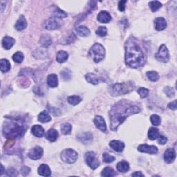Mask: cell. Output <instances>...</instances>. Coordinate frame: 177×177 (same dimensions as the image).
Here are the masks:
<instances>
[{"mask_svg": "<svg viewBox=\"0 0 177 177\" xmlns=\"http://www.w3.org/2000/svg\"><path fill=\"white\" fill-rule=\"evenodd\" d=\"M140 109L137 105H133L126 100L117 102L110 111L111 130H117L119 125H121L128 116L140 112Z\"/></svg>", "mask_w": 177, "mask_h": 177, "instance_id": "cell-1", "label": "cell"}, {"mask_svg": "<svg viewBox=\"0 0 177 177\" xmlns=\"http://www.w3.org/2000/svg\"><path fill=\"white\" fill-rule=\"evenodd\" d=\"M125 62L132 68L142 67L146 61V57L143 51L134 39L127 41L125 44Z\"/></svg>", "mask_w": 177, "mask_h": 177, "instance_id": "cell-2", "label": "cell"}, {"mask_svg": "<svg viewBox=\"0 0 177 177\" xmlns=\"http://www.w3.org/2000/svg\"><path fill=\"white\" fill-rule=\"evenodd\" d=\"M26 128L22 120L9 118L4 124L3 134L5 137L14 139L22 137L26 132Z\"/></svg>", "mask_w": 177, "mask_h": 177, "instance_id": "cell-3", "label": "cell"}, {"mask_svg": "<svg viewBox=\"0 0 177 177\" xmlns=\"http://www.w3.org/2000/svg\"><path fill=\"white\" fill-rule=\"evenodd\" d=\"M134 84L132 82L123 83H116L111 87L110 94L113 96H118L125 95L134 91Z\"/></svg>", "mask_w": 177, "mask_h": 177, "instance_id": "cell-4", "label": "cell"}, {"mask_svg": "<svg viewBox=\"0 0 177 177\" xmlns=\"http://www.w3.org/2000/svg\"><path fill=\"white\" fill-rule=\"evenodd\" d=\"M89 54L92 60L98 63L104 59L105 56V50L103 46L99 43H96L92 46L90 50L89 51Z\"/></svg>", "mask_w": 177, "mask_h": 177, "instance_id": "cell-5", "label": "cell"}, {"mask_svg": "<svg viewBox=\"0 0 177 177\" xmlns=\"http://www.w3.org/2000/svg\"><path fill=\"white\" fill-rule=\"evenodd\" d=\"M61 159L64 163H73L78 159V155L75 151L72 149H67L62 152L61 153Z\"/></svg>", "mask_w": 177, "mask_h": 177, "instance_id": "cell-6", "label": "cell"}, {"mask_svg": "<svg viewBox=\"0 0 177 177\" xmlns=\"http://www.w3.org/2000/svg\"><path fill=\"white\" fill-rule=\"evenodd\" d=\"M155 58H156L158 61L162 62H167L170 60V54H169V51L167 47L165 44H162L159 47V51L155 55Z\"/></svg>", "mask_w": 177, "mask_h": 177, "instance_id": "cell-7", "label": "cell"}, {"mask_svg": "<svg viewBox=\"0 0 177 177\" xmlns=\"http://www.w3.org/2000/svg\"><path fill=\"white\" fill-rule=\"evenodd\" d=\"M85 161L87 164L93 170L98 168L100 165V161L96 158L94 152H87L85 154Z\"/></svg>", "mask_w": 177, "mask_h": 177, "instance_id": "cell-8", "label": "cell"}, {"mask_svg": "<svg viewBox=\"0 0 177 177\" xmlns=\"http://www.w3.org/2000/svg\"><path fill=\"white\" fill-rule=\"evenodd\" d=\"M61 21L59 19L51 17L44 22V28L47 30L58 29L61 26Z\"/></svg>", "mask_w": 177, "mask_h": 177, "instance_id": "cell-9", "label": "cell"}, {"mask_svg": "<svg viewBox=\"0 0 177 177\" xmlns=\"http://www.w3.org/2000/svg\"><path fill=\"white\" fill-rule=\"evenodd\" d=\"M43 154V149L41 147L37 146L32 149L28 154L29 157L32 160H37L42 158Z\"/></svg>", "mask_w": 177, "mask_h": 177, "instance_id": "cell-10", "label": "cell"}, {"mask_svg": "<svg viewBox=\"0 0 177 177\" xmlns=\"http://www.w3.org/2000/svg\"><path fill=\"white\" fill-rule=\"evenodd\" d=\"M94 124L96 125V127L98 129H99L100 130H101L103 132H107V125L105 123V119L102 118V116H96L95 117V118L94 120Z\"/></svg>", "mask_w": 177, "mask_h": 177, "instance_id": "cell-11", "label": "cell"}, {"mask_svg": "<svg viewBox=\"0 0 177 177\" xmlns=\"http://www.w3.org/2000/svg\"><path fill=\"white\" fill-rule=\"evenodd\" d=\"M138 151L140 152H145V153H148L151 154H155L158 152V148L155 146H150L147 145V144H143L140 145L138 148Z\"/></svg>", "mask_w": 177, "mask_h": 177, "instance_id": "cell-12", "label": "cell"}, {"mask_svg": "<svg viewBox=\"0 0 177 177\" xmlns=\"http://www.w3.org/2000/svg\"><path fill=\"white\" fill-rule=\"evenodd\" d=\"M176 159V152L173 149H167L165 152L164 160L167 163H172Z\"/></svg>", "mask_w": 177, "mask_h": 177, "instance_id": "cell-13", "label": "cell"}, {"mask_svg": "<svg viewBox=\"0 0 177 177\" xmlns=\"http://www.w3.org/2000/svg\"><path fill=\"white\" fill-rule=\"evenodd\" d=\"M97 20L101 23H109L111 20V17L108 12L102 10L98 15Z\"/></svg>", "mask_w": 177, "mask_h": 177, "instance_id": "cell-14", "label": "cell"}, {"mask_svg": "<svg viewBox=\"0 0 177 177\" xmlns=\"http://www.w3.org/2000/svg\"><path fill=\"white\" fill-rule=\"evenodd\" d=\"M31 133L33 135H34L35 137L38 138H42L44 135V128L39 125H35L34 126H33L31 128Z\"/></svg>", "mask_w": 177, "mask_h": 177, "instance_id": "cell-15", "label": "cell"}, {"mask_svg": "<svg viewBox=\"0 0 177 177\" xmlns=\"http://www.w3.org/2000/svg\"><path fill=\"white\" fill-rule=\"evenodd\" d=\"M110 148L114 149V151L121 152L123 151L125 148V144L124 143L121 142L120 140H112L110 143Z\"/></svg>", "mask_w": 177, "mask_h": 177, "instance_id": "cell-16", "label": "cell"}, {"mask_svg": "<svg viewBox=\"0 0 177 177\" xmlns=\"http://www.w3.org/2000/svg\"><path fill=\"white\" fill-rule=\"evenodd\" d=\"M154 25L157 31H163L167 27V23L164 18L158 17L154 20Z\"/></svg>", "mask_w": 177, "mask_h": 177, "instance_id": "cell-17", "label": "cell"}, {"mask_svg": "<svg viewBox=\"0 0 177 177\" xmlns=\"http://www.w3.org/2000/svg\"><path fill=\"white\" fill-rule=\"evenodd\" d=\"M15 42V40L13 39V37L9 36H6L4 37L3 40H2V46L6 50H9L11 48L14 44Z\"/></svg>", "mask_w": 177, "mask_h": 177, "instance_id": "cell-18", "label": "cell"}, {"mask_svg": "<svg viewBox=\"0 0 177 177\" xmlns=\"http://www.w3.org/2000/svg\"><path fill=\"white\" fill-rule=\"evenodd\" d=\"M38 174L42 176H49L51 174V169L47 164H42L38 167Z\"/></svg>", "mask_w": 177, "mask_h": 177, "instance_id": "cell-19", "label": "cell"}, {"mask_svg": "<svg viewBox=\"0 0 177 177\" xmlns=\"http://www.w3.org/2000/svg\"><path fill=\"white\" fill-rule=\"evenodd\" d=\"M27 26V22L25 17L23 15H21L20 17L19 18V20L17 21V22L15 24V29L17 31H22V30L25 29Z\"/></svg>", "mask_w": 177, "mask_h": 177, "instance_id": "cell-20", "label": "cell"}, {"mask_svg": "<svg viewBox=\"0 0 177 177\" xmlns=\"http://www.w3.org/2000/svg\"><path fill=\"white\" fill-rule=\"evenodd\" d=\"M85 78L88 83H91L92 84H95V85L98 84L100 81V78L96 74H94V73H87V74H86Z\"/></svg>", "mask_w": 177, "mask_h": 177, "instance_id": "cell-21", "label": "cell"}, {"mask_svg": "<svg viewBox=\"0 0 177 177\" xmlns=\"http://www.w3.org/2000/svg\"><path fill=\"white\" fill-rule=\"evenodd\" d=\"M58 137V131L54 129H51L48 131L46 134V138L48 140L51 141V142H54L57 140V138Z\"/></svg>", "mask_w": 177, "mask_h": 177, "instance_id": "cell-22", "label": "cell"}, {"mask_svg": "<svg viewBox=\"0 0 177 177\" xmlns=\"http://www.w3.org/2000/svg\"><path fill=\"white\" fill-rule=\"evenodd\" d=\"M47 84L50 87H56L58 85V76L56 74H51L47 78Z\"/></svg>", "mask_w": 177, "mask_h": 177, "instance_id": "cell-23", "label": "cell"}, {"mask_svg": "<svg viewBox=\"0 0 177 177\" xmlns=\"http://www.w3.org/2000/svg\"><path fill=\"white\" fill-rule=\"evenodd\" d=\"M117 170L120 172L125 173L129 170V163H127V161H125V160H122V161L119 162L116 165Z\"/></svg>", "mask_w": 177, "mask_h": 177, "instance_id": "cell-24", "label": "cell"}, {"mask_svg": "<svg viewBox=\"0 0 177 177\" xmlns=\"http://www.w3.org/2000/svg\"><path fill=\"white\" fill-rule=\"evenodd\" d=\"M68 58H69V54H68L67 51H60L58 54H57L56 60L58 61L59 63H64V62L67 60Z\"/></svg>", "mask_w": 177, "mask_h": 177, "instance_id": "cell-25", "label": "cell"}, {"mask_svg": "<svg viewBox=\"0 0 177 177\" xmlns=\"http://www.w3.org/2000/svg\"><path fill=\"white\" fill-rule=\"evenodd\" d=\"M76 32H77V33L81 37L89 36L91 33L90 30L87 28V27L83 26H78V28L76 29Z\"/></svg>", "mask_w": 177, "mask_h": 177, "instance_id": "cell-26", "label": "cell"}, {"mask_svg": "<svg viewBox=\"0 0 177 177\" xmlns=\"http://www.w3.org/2000/svg\"><path fill=\"white\" fill-rule=\"evenodd\" d=\"M51 118L49 114H48V112L47 111H44L42 112H41L39 116H38V121L41 122H43V123H44V122H48L51 121Z\"/></svg>", "mask_w": 177, "mask_h": 177, "instance_id": "cell-27", "label": "cell"}, {"mask_svg": "<svg viewBox=\"0 0 177 177\" xmlns=\"http://www.w3.org/2000/svg\"><path fill=\"white\" fill-rule=\"evenodd\" d=\"M159 136V129L155 127H151L149 128L148 131V137L150 140H154L157 139V138Z\"/></svg>", "mask_w": 177, "mask_h": 177, "instance_id": "cell-28", "label": "cell"}, {"mask_svg": "<svg viewBox=\"0 0 177 177\" xmlns=\"http://www.w3.org/2000/svg\"><path fill=\"white\" fill-rule=\"evenodd\" d=\"M40 42L44 47H48L51 44V37L48 35H44L40 38Z\"/></svg>", "mask_w": 177, "mask_h": 177, "instance_id": "cell-29", "label": "cell"}, {"mask_svg": "<svg viewBox=\"0 0 177 177\" xmlns=\"http://www.w3.org/2000/svg\"><path fill=\"white\" fill-rule=\"evenodd\" d=\"M0 64H1V71L2 73L8 72L10 69V62L6 59H2L0 61Z\"/></svg>", "mask_w": 177, "mask_h": 177, "instance_id": "cell-30", "label": "cell"}, {"mask_svg": "<svg viewBox=\"0 0 177 177\" xmlns=\"http://www.w3.org/2000/svg\"><path fill=\"white\" fill-rule=\"evenodd\" d=\"M78 139L80 141H81L82 143H88L90 142V141L92 140V135L90 134V133H84V134L80 135L78 137Z\"/></svg>", "mask_w": 177, "mask_h": 177, "instance_id": "cell-31", "label": "cell"}, {"mask_svg": "<svg viewBox=\"0 0 177 177\" xmlns=\"http://www.w3.org/2000/svg\"><path fill=\"white\" fill-rule=\"evenodd\" d=\"M116 172L112 168L110 167H107L103 169L101 172V176L105 177H111L116 175Z\"/></svg>", "mask_w": 177, "mask_h": 177, "instance_id": "cell-32", "label": "cell"}, {"mask_svg": "<svg viewBox=\"0 0 177 177\" xmlns=\"http://www.w3.org/2000/svg\"><path fill=\"white\" fill-rule=\"evenodd\" d=\"M72 129L71 125L66 122L61 125V132L64 135H69L71 134Z\"/></svg>", "mask_w": 177, "mask_h": 177, "instance_id": "cell-33", "label": "cell"}, {"mask_svg": "<svg viewBox=\"0 0 177 177\" xmlns=\"http://www.w3.org/2000/svg\"><path fill=\"white\" fill-rule=\"evenodd\" d=\"M67 100L70 105L75 106V105H77L81 102L82 98L78 96H71L68 98Z\"/></svg>", "mask_w": 177, "mask_h": 177, "instance_id": "cell-34", "label": "cell"}, {"mask_svg": "<svg viewBox=\"0 0 177 177\" xmlns=\"http://www.w3.org/2000/svg\"><path fill=\"white\" fill-rule=\"evenodd\" d=\"M149 6L152 12H156V10H159L160 7L162 6V4L159 1H152L149 2Z\"/></svg>", "mask_w": 177, "mask_h": 177, "instance_id": "cell-35", "label": "cell"}, {"mask_svg": "<svg viewBox=\"0 0 177 177\" xmlns=\"http://www.w3.org/2000/svg\"><path fill=\"white\" fill-rule=\"evenodd\" d=\"M76 39V37L75 34L73 33H71L67 36L64 39V42H62V43L63 44H69L71 43H73Z\"/></svg>", "mask_w": 177, "mask_h": 177, "instance_id": "cell-36", "label": "cell"}, {"mask_svg": "<svg viewBox=\"0 0 177 177\" xmlns=\"http://www.w3.org/2000/svg\"><path fill=\"white\" fill-rule=\"evenodd\" d=\"M146 75L147 77L148 78L149 80L152 82H156L159 79V75L158 74V73L156 71H148L146 73Z\"/></svg>", "mask_w": 177, "mask_h": 177, "instance_id": "cell-37", "label": "cell"}, {"mask_svg": "<svg viewBox=\"0 0 177 177\" xmlns=\"http://www.w3.org/2000/svg\"><path fill=\"white\" fill-rule=\"evenodd\" d=\"M53 17L58 18V19H61V18H64L67 17V14L63 10L60 9H57L55 11L53 12Z\"/></svg>", "mask_w": 177, "mask_h": 177, "instance_id": "cell-38", "label": "cell"}, {"mask_svg": "<svg viewBox=\"0 0 177 177\" xmlns=\"http://www.w3.org/2000/svg\"><path fill=\"white\" fill-rule=\"evenodd\" d=\"M150 121L152 124L154 126H159L160 125V122H161V119H160L159 116L156 115V114H153L150 117Z\"/></svg>", "mask_w": 177, "mask_h": 177, "instance_id": "cell-39", "label": "cell"}, {"mask_svg": "<svg viewBox=\"0 0 177 177\" xmlns=\"http://www.w3.org/2000/svg\"><path fill=\"white\" fill-rule=\"evenodd\" d=\"M13 60L17 63H21L24 60V54L20 51H18L13 56Z\"/></svg>", "mask_w": 177, "mask_h": 177, "instance_id": "cell-40", "label": "cell"}, {"mask_svg": "<svg viewBox=\"0 0 177 177\" xmlns=\"http://www.w3.org/2000/svg\"><path fill=\"white\" fill-rule=\"evenodd\" d=\"M60 75L64 80H69L71 77V73L70 70L65 69L61 72Z\"/></svg>", "mask_w": 177, "mask_h": 177, "instance_id": "cell-41", "label": "cell"}, {"mask_svg": "<svg viewBox=\"0 0 177 177\" xmlns=\"http://www.w3.org/2000/svg\"><path fill=\"white\" fill-rule=\"evenodd\" d=\"M102 158H103V160H104V162L108 163L114 162L116 159L115 157L111 156V155L110 154H109L108 153H107V152H105V153L103 154Z\"/></svg>", "mask_w": 177, "mask_h": 177, "instance_id": "cell-42", "label": "cell"}, {"mask_svg": "<svg viewBox=\"0 0 177 177\" xmlns=\"http://www.w3.org/2000/svg\"><path fill=\"white\" fill-rule=\"evenodd\" d=\"M96 33V35H99V36L100 37H104L105 36V35H107V29L105 26H100L97 29Z\"/></svg>", "mask_w": 177, "mask_h": 177, "instance_id": "cell-43", "label": "cell"}, {"mask_svg": "<svg viewBox=\"0 0 177 177\" xmlns=\"http://www.w3.org/2000/svg\"><path fill=\"white\" fill-rule=\"evenodd\" d=\"M138 94L140 95V96L141 98H146L147 96H148L149 94V89H146V88H144V87H140L138 89Z\"/></svg>", "mask_w": 177, "mask_h": 177, "instance_id": "cell-44", "label": "cell"}, {"mask_svg": "<svg viewBox=\"0 0 177 177\" xmlns=\"http://www.w3.org/2000/svg\"><path fill=\"white\" fill-rule=\"evenodd\" d=\"M38 55H40L39 58H45L44 56H47V53L44 50H42V48H39V49H37L34 52V56L35 57H37V56H38Z\"/></svg>", "mask_w": 177, "mask_h": 177, "instance_id": "cell-45", "label": "cell"}, {"mask_svg": "<svg viewBox=\"0 0 177 177\" xmlns=\"http://www.w3.org/2000/svg\"><path fill=\"white\" fill-rule=\"evenodd\" d=\"M164 92L166 94V95L170 98L173 97L174 96V94H175V92H174L173 88L170 87H166L164 89Z\"/></svg>", "mask_w": 177, "mask_h": 177, "instance_id": "cell-46", "label": "cell"}, {"mask_svg": "<svg viewBox=\"0 0 177 177\" xmlns=\"http://www.w3.org/2000/svg\"><path fill=\"white\" fill-rule=\"evenodd\" d=\"M6 174L9 176H16L18 175L17 171L13 168H10L6 171Z\"/></svg>", "mask_w": 177, "mask_h": 177, "instance_id": "cell-47", "label": "cell"}, {"mask_svg": "<svg viewBox=\"0 0 177 177\" xmlns=\"http://www.w3.org/2000/svg\"><path fill=\"white\" fill-rule=\"evenodd\" d=\"M158 138V143L160 145H165V144L167 142V138L164 136H159Z\"/></svg>", "mask_w": 177, "mask_h": 177, "instance_id": "cell-48", "label": "cell"}, {"mask_svg": "<svg viewBox=\"0 0 177 177\" xmlns=\"http://www.w3.org/2000/svg\"><path fill=\"white\" fill-rule=\"evenodd\" d=\"M127 3V1H121L118 4V9L120 11L123 12L125 9V4Z\"/></svg>", "mask_w": 177, "mask_h": 177, "instance_id": "cell-49", "label": "cell"}, {"mask_svg": "<svg viewBox=\"0 0 177 177\" xmlns=\"http://www.w3.org/2000/svg\"><path fill=\"white\" fill-rule=\"evenodd\" d=\"M29 172H30V168L26 167V166H24V167L21 169V173L23 176L28 175Z\"/></svg>", "mask_w": 177, "mask_h": 177, "instance_id": "cell-50", "label": "cell"}, {"mask_svg": "<svg viewBox=\"0 0 177 177\" xmlns=\"http://www.w3.org/2000/svg\"><path fill=\"white\" fill-rule=\"evenodd\" d=\"M176 100H174L173 102H171L168 104V107L171 109L172 110H176Z\"/></svg>", "mask_w": 177, "mask_h": 177, "instance_id": "cell-51", "label": "cell"}, {"mask_svg": "<svg viewBox=\"0 0 177 177\" xmlns=\"http://www.w3.org/2000/svg\"><path fill=\"white\" fill-rule=\"evenodd\" d=\"M132 176H144V174L141 173V171H136L132 174Z\"/></svg>", "mask_w": 177, "mask_h": 177, "instance_id": "cell-52", "label": "cell"}, {"mask_svg": "<svg viewBox=\"0 0 177 177\" xmlns=\"http://www.w3.org/2000/svg\"><path fill=\"white\" fill-rule=\"evenodd\" d=\"M1 168H2V171H1V173H0V175H2V174H4V167L3 165H1Z\"/></svg>", "mask_w": 177, "mask_h": 177, "instance_id": "cell-53", "label": "cell"}]
</instances>
